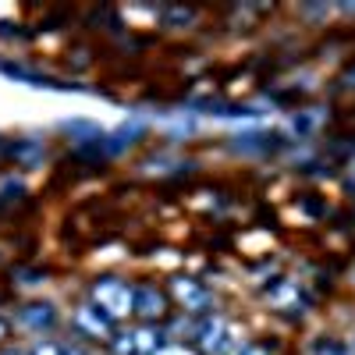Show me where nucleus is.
<instances>
[{
    "instance_id": "nucleus-10",
    "label": "nucleus",
    "mask_w": 355,
    "mask_h": 355,
    "mask_svg": "<svg viewBox=\"0 0 355 355\" xmlns=\"http://www.w3.org/2000/svg\"><path fill=\"white\" fill-rule=\"evenodd\" d=\"M114 352L117 355H135V334L128 331V334H117L114 338Z\"/></svg>"
},
{
    "instance_id": "nucleus-15",
    "label": "nucleus",
    "mask_w": 355,
    "mask_h": 355,
    "mask_svg": "<svg viewBox=\"0 0 355 355\" xmlns=\"http://www.w3.org/2000/svg\"><path fill=\"white\" fill-rule=\"evenodd\" d=\"M64 355H85L82 348H64Z\"/></svg>"
},
{
    "instance_id": "nucleus-17",
    "label": "nucleus",
    "mask_w": 355,
    "mask_h": 355,
    "mask_svg": "<svg viewBox=\"0 0 355 355\" xmlns=\"http://www.w3.org/2000/svg\"><path fill=\"white\" fill-rule=\"evenodd\" d=\"M348 352H352V355H355V341H352V348H348Z\"/></svg>"
},
{
    "instance_id": "nucleus-12",
    "label": "nucleus",
    "mask_w": 355,
    "mask_h": 355,
    "mask_svg": "<svg viewBox=\"0 0 355 355\" xmlns=\"http://www.w3.org/2000/svg\"><path fill=\"white\" fill-rule=\"evenodd\" d=\"M28 355H64V348H61V345H53V341H40Z\"/></svg>"
},
{
    "instance_id": "nucleus-5",
    "label": "nucleus",
    "mask_w": 355,
    "mask_h": 355,
    "mask_svg": "<svg viewBox=\"0 0 355 355\" xmlns=\"http://www.w3.org/2000/svg\"><path fill=\"white\" fill-rule=\"evenodd\" d=\"M18 323H21V327H28V331H36V334H43V331H50L53 323H57V309L46 306V302L25 306V309L18 313Z\"/></svg>"
},
{
    "instance_id": "nucleus-9",
    "label": "nucleus",
    "mask_w": 355,
    "mask_h": 355,
    "mask_svg": "<svg viewBox=\"0 0 355 355\" xmlns=\"http://www.w3.org/2000/svg\"><path fill=\"white\" fill-rule=\"evenodd\" d=\"M135 334V355H153L157 348H164V334L153 331V327H142V331H132Z\"/></svg>"
},
{
    "instance_id": "nucleus-2",
    "label": "nucleus",
    "mask_w": 355,
    "mask_h": 355,
    "mask_svg": "<svg viewBox=\"0 0 355 355\" xmlns=\"http://www.w3.org/2000/svg\"><path fill=\"white\" fill-rule=\"evenodd\" d=\"M139 135H142V121H125V125H117L114 132H107L100 146H103V153L117 157V153H125L128 146H135Z\"/></svg>"
},
{
    "instance_id": "nucleus-4",
    "label": "nucleus",
    "mask_w": 355,
    "mask_h": 355,
    "mask_svg": "<svg viewBox=\"0 0 355 355\" xmlns=\"http://www.w3.org/2000/svg\"><path fill=\"white\" fill-rule=\"evenodd\" d=\"M231 338H234V331L227 327V320H220V316H210L206 323H199V345L206 352H220Z\"/></svg>"
},
{
    "instance_id": "nucleus-11",
    "label": "nucleus",
    "mask_w": 355,
    "mask_h": 355,
    "mask_svg": "<svg viewBox=\"0 0 355 355\" xmlns=\"http://www.w3.org/2000/svg\"><path fill=\"white\" fill-rule=\"evenodd\" d=\"M316 355H352L345 345H338V341H316V348H313Z\"/></svg>"
},
{
    "instance_id": "nucleus-18",
    "label": "nucleus",
    "mask_w": 355,
    "mask_h": 355,
    "mask_svg": "<svg viewBox=\"0 0 355 355\" xmlns=\"http://www.w3.org/2000/svg\"><path fill=\"white\" fill-rule=\"evenodd\" d=\"M11 355H18V352H11Z\"/></svg>"
},
{
    "instance_id": "nucleus-7",
    "label": "nucleus",
    "mask_w": 355,
    "mask_h": 355,
    "mask_svg": "<svg viewBox=\"0 0 355 355\" xmlns=\"http://www.w3.org/2000/svg\"><path fill=\"white\" fill-rule=\"evenodd\" d=\"M174 295L182 299L189 309H202L206 302H210V295H206L202 284H196L192 277H174Z\"/></svg>"
},
{
    "instance_id": "nucleus-13",
    "label": "nucleus",
    "mask_w": 355,
    "mask_h": 355,
    "mask_svg": "<svg viewBox=\"0 0 355 355\" xmlns=\"http://www.w3.org/2000/svg\"><path fill=\"white\" fill-rule=\"evenodd\" d=\"M153 355H196V352H189V348H182V345H164V348H157Z\"/></svg>"
},
{
    "instance_id": "nucleus-1",
    "label": "nucleus",
    "mask_w": 355,
    "mask_h": 355,
    "mask_svg": "<svg viewBox=\"0 0 355 355\" xmlns=\"http://www.w3.org/2000/svg\"><path fill=\"white\" fill-rule=\"evenodd\" d=\"M93 302H96L110 320H121V316H128L132 306H135V288H128L121 277H103V281H96V288H93Z\"/></svg>"
},
{
    "instance_id": "nucleus-16",
    "label": "nucleus",
    "mask_w": 355,
    "mask_h": 355,
    "mask_svg": "<svg viewBox=\"0 0 355 355\" xmlns=\"http://www.w3.org/2000/svg\"><path fill=\"white\" fill-rule=\"evenodd\" d=\"M4 334H8V323H4V320H0V341H4Z\"/></svg>"
},
{
    "instance_id": "nucleus-3",
    "label": "nucleus",
    "mask_w": 355,
    "mask_h": 355,
    "mask_svg": "<svg viewBox=\"0 0 355 355\" xmlns=\"http://www.w3.org/2000/svg\"><path fill=\"white\" fill-rule=\"evenodd\" d=\"M75 323L89 334V338H110V316L96 306V302H89V306H82L78 313H75Z\"/></svg>"
},
{
    "instance_id": "nucleus-6",
    "label": "nucleus",
    "mask_w": 355,
    "mask_h": 355,
    "mask_svg": "<svg viewBox=\"0 0 355 355\" xmlns=\"http://www.w3.org/2000/svg\"><path fill=\"white\" fill-rule=\"evenodd\" d=\"M164 309H167V306H164V295H160L157 288H150V284L135 288V306H132V313H139V316H146V320H157Z\"/></svg>"
},
{
    "instance_id": "nucleus-14",
    "label": "nucleus",
    "mask_w": 355,
    "mask_h": 355,
    "mask_svg": "<svg viewBox=\"0 0 355 355\" xmlns=\"http://www.w3.org/2000/svg\"><path fill=\"white\" fill-rule=\"evenodd\" d=\"M242 355H266V352H263V348H256V345H252V348H245V352H242Z\"/></svg>"
},
{
    "instance_id": "nucleus-8",
    "label": "nucleus",
    "mask_w": 355,
    "mask_h": 355,
    "mask_svg": "<svg viewBox=\"0 0 355 355\" xmlns=\"http://www.w3.org/2000/svg\"><path fill=\"white\" fill-rule=\"evenodd\" d=\"M320 125H323V114L320 110H299V114H291L288 132L291 135H313Z\"/></svg>"
}]
</instances>
